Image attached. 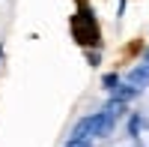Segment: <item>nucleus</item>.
Wrapping results in <instances>:
<instances>
[{
    "label": "nucleus",
    "mask_w": 149,
    "mask_h": 147,
    "mask_svg": "<svg viewBox=\"0 0 149 147\" xmlns=\"http://www.w3.org/2000/svg\"><path fill=\"white\" fill-rule=\"evenodd\" d=\"M146 60H149V51H146Z\"/></svg>",
    "instance_id": "7ed1b4c3"
},
{
    "label": "nucleus",
    "mask_w": 149,
    "mask_h": 147,
    "mask_svg": "<svg viewBox=\"0 0 149 147\" xmlns=\"http://www.w3.org/2000/svg\"><path fill=\"white\" fill-rule=\"evenodd\" d=\"M113 129V114L110 111H98V114H90L84 117L78 126H74V138L78 141H93V138H102Z\"/></svg>",
    "instance_id": "f257e3e1"
},
{
    "label": "nucleus",
    "mask_w": 149,
    "mask_h": 147,
    "mask_svg": "<svg viewBox=\"0 0 149 147\" xmlns=\"http://www.w3.org/2000/svg\"><path fill=\"white\" fill-rule=\"evenodd\" d=\"M66 147H90V141H78V138H72Z\"/></svg>",
    "instance_id": "f03ea898"
}]
</instances>
